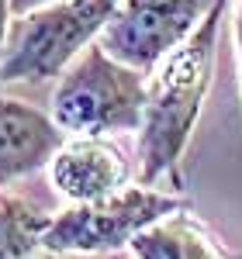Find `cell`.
Returning <instances> with one entry per match:
<instances>
[{"label": "cell", "instance_id": "cell-6", "mask_svg": "<svg viewBox=\"0 0 242 259\" xmlns=\"http://www.w3.org/2000/svg\"><path fill=\"white\" fill-rule=\"evenodd\" d=\"M49 183L69 204H87L125 190L128 159L107 139H69L49 162Z\"/></svg>", "mask_w": 242, "mask_h": 259}, {"label": "cell", "instance_id": "cell-10", "mask_svg": "<svg viewBox=\"0 0 242 259\" xmlns=\"http://www.w3.org/2000/svg\"><path fill=\"white\" fill-rule=\"evenodd\" d=\"M11 21H14L11 0H0V87H4V56H7V35H11Z\"/></svg>", "mask_w": 242, "mask_h": 259}, {"label": "cell", "instance_id": "cell-3", "mask_svg": "<svg viewBox=\"0 0 242 259\" xmlns=\"http://www.w3.org/2000/svg\"><path fill=\"white\" fill-rule=\"evenodd\" d=\"M121 0H56L11 21L4 83H45L62 76L101 38Z\"/></svg>", "mask_w": 242, "mask_h": 259}, {"label": "cell", "instance_id": "cell-7", "mask_svg": "<svg viewBox=\"0 0 242 259\" xmlns=\"http://www.w3.org/2000/svg\"><path fill=\"white\" fill-rule=\"evenodd\" d=\"M66 142L52 114H42L24 100L0 97V187L49 166Z\"/></svg>", "mask_w": 242, "mask_h": 259}, {"label": "cell", "instance_id": "cell-8", "mask_svg": "<svg viewBox=\"0 0 242 259\" xmlns=\"http://www.w3.org/2000/svg\"><path fill=\"white\" fill-rule=\"evenodd\" d=\"M135 259H242L187 207L149 225L128 245Z\"/></svg>", "mask_w": 242, "mask_h": 259}, {"label": "cell", "instance_id": "cell-9", "mask_svg": "<svg viewBox=\"0 0 242 259\" xmlns=\"http://www.w3.org/2000/svg\"><path fill=\"white\" fill-rule=\"evenodd\" d=\"M52 214L28 197H0V259H31Z\"/></svg>", "mask_w": 242, "mask_h": 259}, {"label": "cell", "instance_id": "cell-5", "mask_svg": "<svg viewBox=\"0 0 242 259\" xmlns=\"http://www.w3.org/2000/svg\"><path fill=\"white\" fill-rule=\"evenodd\" d=\"M211 7L215 0H121L97 41L118 62L152 73L197 31Z\"/></svg>", "mask_w": 242, "mask_h": 259}, {"label": "cell", "instance_id": "cell-12", "mask_svg": "<svg viewBox=\"0 0 242 259\" xmlns=\"http://www.w3.org/2000/svg\"><path fill=\"white\" fill-rule=\"evenodd\" d=\"M235 52H239V76H242V0H235Z\"/></svg>", "mask_w": 242, "mask_h": 259}, {"label": "cell", "instance_id": "cell-1", "mask_svg": "<svg viewBox=\"0 0 242 259\" xmlns=\"http://www.w3.org/2000/svg\"><path fill=\"white\" fill-rule=\"evenodd\" d=\"M228 7L232 0H215L197 31L183 45H177L145 80V118L139 128L142 187L166 183L170 190H183L180 162L197 128L204 97L211 90L218 35Z\"/></svg>", "mask_w": 242, "mask_h": 259}, {"label": "cell", "instance_id": "cell-4", "mask_svg": "<svg viewBox=\"0 0 242 259\" xmlns=\"http://www.w3.org/2000/svg\"><path fill=\"white\" fill-rule=\"evenodd\" d=\"M187 207V200L156 187H125L111 197L69 204L52 214L49 232L42 235V252L49 256H101L128 249L135 235Z\"/></svg>", "mask_w": 242, "mask_h": 259}, {"label": "cell", "instance_id": "cell-2", "mask_svg": "<svg viewBox=\"0 0 242 259\" xmlns=\"http://www.w3.org/2000/svg\"><path fill=\"white\" fill-rule=\"evenodd\" d=\"M145 73L107 56L94 41L59 76L52 94V121L76 139H104L111 132H139L145 118Z\"/></svg>", "mask_w": 242, "mask_h": 259}, {"label": "cell", "instance_id": "cell-11", "mask_svg": "<svg viewBox=\"0 0 242 259\" xmlns=\"http://www.w3.org/2000/svg\"><path fill=\"white\" fill-rule=\"evenodd\" d=\"M45 4H56V0H11V11H14V18L21 14H28V11H38Z\"/></svg>", "mask_w": 242, "mask_h": 259}]
</instances>
